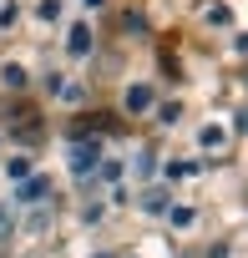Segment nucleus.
<instances>
[{
  "label": "nucleus",
  "instance_id": "nucleus-1",
  "mask_svg": "<svg viewBox=\"0 0 248 258\" xmlns=\"http://www.w3.org/2000/svg\"><path fill=\"white\" fill-rule=\"evenodd\" d=\"M152 101H157V96H152V86H142V81H137V86H127V111H147Z\"/></svg>",
  "mask_w": 248,
  "mask_h": 258
},
{
  "label": "nucleus",
  "instance_id": "nucleus-2",
  "mask_svg": "<svg viewBox=\"0 0 248 258\" xmlns=\"http://www.w3.org/2000/svg\"><path fill=\"white\" fill-rule=\"evenodd\" d=\"M71 56H91V31L86 26H71V41H66Z\"/></svg>",
  "mask_w": 248,
  "mask_h": 258
},
{
  "label": "nucleus",
  "instance_id": "nucleus-3",
  "mask_svg": "<svg viewBox=\"0 0 248 258\" xmlns=\"http://www.w3.org/2000/svg\"><path fill=\"white\" fill-rule=\"evenodd\" d=\"M91 162H96V147H91V142H76V177H86Z\"/></svg>",
  "mask_w": 248,
  "mask_h": 258
},
{
  "label": "nucleus",
  "instance_id": "nucleus-4",
  "mask_svg": "<svg viewBox=\"0 0 248 258\" xmlns=\"http://www.w3.org/2000/svg\"><path fill=\"white\" fill-rule=\"evenodd\" d=\"M6 177H11V182H26V177H31V157H16V162H6Z\"/></svg>",
  "mask_w": 248,
  "mask_h": 258
},
{
  "label": "nucleus",
  "instance_id": "nucleus-5",
  "mask_svg": "<svg viewBox=\"0 0 248 258\" xmlns=\"http://www.w3.org/2000/svg\"><path fill=\"white\" fill-rule=\"evenodd\" d=\"M0 81H6V86H26V71H21V66H6V71H0Z\"/></svg>",
  "mask_w": 248,
  "mask_h": 258
},
{
  "label": "nucleus",
  "instance_id": "nucleus-6",
  "mask_svg": "<svg viewBox=\"0 0 248 258\" xmlns=\"http://www.w3.org/2000/svg\"><path fill=\"white\" fill-rule=\"evenodd\" d=\"M81 6H86V11H96V6H101V0H81Z\"/></svg>",
  "mask_w": 248,
  "mask_h": 258
}]
</instances>
